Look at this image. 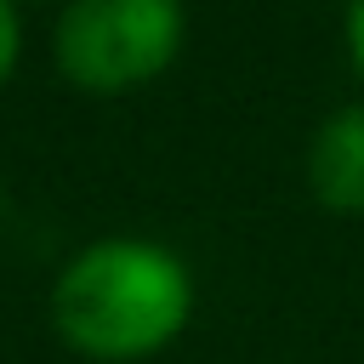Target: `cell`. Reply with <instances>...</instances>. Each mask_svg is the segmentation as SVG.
<instances>
[{
    "instance_id": "cell-1",
    "label": "cell",
    "mask_w": 364,
    "mask_h": 364,
    "mask_svg": "<svg viewBox=\"0 0 364 364\" xmlns=\"http://www.w3.org/2000/svg\"><path fill=\"white\" fill-rule=\"evenodd\" d=\"M193 307L188 267L142 239L91 245L51 290V318L91 358H142L165 347Z\"/></svg>"
},
{
    "instance_id": "cell-5",
    "label": "cell",
    "mask_w": 364,
    "mask_h": 364,
    "mask_svg": "<svg viewBox=\"0 0 364 364\" xmlns=\"http://www.w3.org/2000/svg\"><path fill=\"white\" fill-rule=\"evenodd\" d=\"M347 46H353V63L364 68V0H347Z\"/></svg>"
},
{
    "instance_id": "cell-2",
    "label": "cell",
    "mask_w": 364,
    "mask_h": 364,
    "mask_svg": "<svg viewBox=\"0 0 364 364\" xmlns=\"http://www.w3.org/2000/svg\"><path fill=\"white\" fill-rule=\"evenodd\" d=\"M182 46L176 0H74L57 23V68L80 91H125L154 80Z\"/></svg>"
},
{
    "instance_id": "cell-3",
    "label": "cell",
    "mask_w": 364,
    "mask_h": 364,
    "mask_svg": "<svg viewBox=\"0 0 364 364\" xmlns=\"http://www.w3.org/2000/svg\"><path fill=\"white\" fill-rule=\"evenodd\" d=\"M307 176L330 210H364V108H341L318 125Z\"/></svg>"
},
{
    "instance_id": "cell-4",
    "label": "cell",
    "mask_w": 364,
    "mask_h": 364,
    "mask_svg": "<svg viewBox=\"0 0 364 364\" xmlns=\"http://www.w3.org/2000/svg\"><path fill=\"white\" fill-rule=\"evenodd\" d=\"M11 63H17V11L11 0H0V80L11 74Z\"/></svg>"
}]
</instances>
